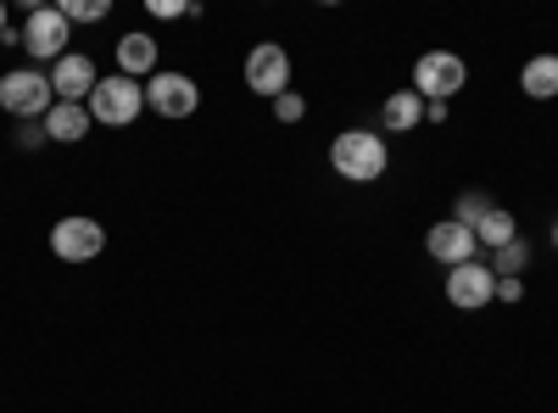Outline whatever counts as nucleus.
Wrapping results in <instances>:
<instances>
[{
	"label": "nucleus",
	"instance_id": "1",
	"mask_svg": "<svg viewBox=\"0 0 558 413\" xmlns=\"http://www.w3.org/2000/svg\"><path fill=\"white\" fill-rule=\"evenodd\" d=\"M386 162H391L386 141L368 134V129H347V134H336V146H330V168L341 179H352V185H375V179L386 173Z\"/></svg>",
	"mask_w": 558,
	"mask_h": 413
},
{
	"label": "nucleus",
	"instance_id": "2",
	"mask_svg": "<svg viewBox=\"0 0 558 413\" xmlns=\"http://www.w3.org/2000/svg\"><path fill=\"white\" fill-rule=\"evenodd\" d=\"M0 107H7L12 118H45V112L57 107L51 73H39V68H12L7 78H0Z\"/></svg>",
	"mask_w": 558,
	"mask_h": 413
},
{
	"label": "nucleus",
	"instance_id": "3",
	"mask_svg": "<svg viewBox=\"0 0 558 413\" xmlns=\"http://www.w3.org/2000/svg\"><path fill=\"white\" fill-rule=\"evenodd\" d=\"M84 107H89V118H96V123L123 129V123H134V118H140V107H146V84L112 73V78H101V84H96V96H89Z\"/></svg>",
	"mask_w": 558,
	"mask_h": 413
},
{
	"label": "nucleus",
	"instance_id": "4",
	"mask_svg": "<svg viewBox=\"0 0 558 413\" xmlns=\"http://www.w3.org/2000/svg\"><path fill=\"white\" fill-rule=\"evenodd\" d=\"M463 84H470V68L452 51H425L413 62V96H425V101H452Z\"/></svg>",
	"mask_w": 558,
	"mask_h": 413
},
{
	"label": "nucleus",
	"instance_id": "5",
	"mask_svg": "<svg viewBox=\"0 0 558 413\" xmlns=\"http://www.w3.org/2000/svg\"><path fill=\"white\" fill-rule=\"evenodd\" d=\"M68 28H73V23H68L62 7H34L28 23H23V51L57 68V62L68 57Z\"/></svg>",
	"mask_w": 558,
	"mask_h": 413
},
{
	"label": "nucleus",
	"instance_id": "6",
	"mask_svg": "<svg viewBox=\"0 0 558 413\" xmlns=\"http://www.w3.org/2000/svg\"><path fill=\"white\" fill-rule=\"evenodd\" d=\"M146 107L162 118H191L202 107V89L191 73H151L146 78Z\"/></svg>",
	"mask_w": 558,
	"mask_h": 413
},
{
	"label": "nucleus",
	"instance_id": "7",
	"mask_svg": "<svg viewBox=\"0 0 558 413\" xmlns=\"http://www.w3.org/2000/svg\"><path fill=\"white\" fill-rule=\"evenodd\" d=\"M246 84L257 89V96H286L291 89V57H286V45H274V39H263V45H252V57H246Z\"/></svg>",
	"mask_w": 558,
	"mask_h": 413
},
{
	"label": "nucleus",
	"instance_id": "8",
	"mask_svg": "<svg viewBox=\"0 0 558 413\" xmlns=\"http://www.w3.org/2000/svg\"><path fill=\"white\" fill-rule=\"evenodd\" d=\"M492 296H497V274H492L486 263H458V268H447V302H452L458 313H481Z\"/></svg>",
	"mask_w": 558,
	"mask_h": 413
},
{
	"label": "nucleus",
	"instance_id": "9",
	"mask_svg": "<svg viewBox=\"0 0 558 413\" xmlns=\"http://www.w3.org/2000/svg\"><path fill=\"white\" fill-rule=\"evenodd\" d=\"M51 252L62 263H89V257H101L107 252V229L96 218H62L51 229Z\"/></svg>",
	"mask_w": 558,
	"mask_h": 413
},
{
	"label": "nucleus",
	"instance_id": "10",
	"mask_svg": "<svg viewBox=\"0 0 558 413\" xmlns=\"http://www.w3.org/2000/svg\"><path fill=\"white\" fill-rule=\"evenodd\" d=\"M425 252L441 263V268H458V263H475V252H481V241H475V229L470 223H436L430 235H425Z\"/></svg>",
	"mask_w": 558,
	"mask_h": 413
},
{
	"label": "nucleus",
	"instance_id": "11",
	"mask_svg": "<svg viewBox=\"0 0 558 413\" xmlns=\"http://www.w3.org/2000/svg\"><path fill=\"white\" fill-rule=\"evenodd\" d=\"M96 62L89 57H78V51H68L57 68H51V89H57V101H73V107H84L89 96H96Z\"/></svg>",
	"mask_w": 558,
	"mask_h": 413
},
{
	"label": "nucleus",
	"instance_id": "12",
	"mask_svg": "<svg viewBox=\"0 0 558 413\" xmlns=\"http://www.w3.org/2000/svg\"><path fill=\"white\" fill-rule=\"evenodd\" d=\"M118 73L123 78H151L157 73V39L151 34H123L118 39Z\"/></svg>",
	"mask_w": 558,
	"mask_h": 413
},
{
	"label": "nucleus",
	"instance_id": "13",
	"mask_svg": "<svg viewBox=\"0 0 558 413\" xmlns=\"http://www.w3.org/2000/svg\"><path fill=\"white\" fill-rule=\"evenodd\" d=\"M89 107H73V101H57L51 112H45V134H51V141H62V146H73V141H84L89 134Z\"/></svg>",
	"mask_w": 558,
	"mask_h": 413
},
{
	"label": "nucleus",
	"instance_id": "14",
	"mask_svg": "<svg viewBox=\"0 0 558 413\" xmlns=\"http://www.w3.org/2000/svg\"><path fill=\"white\" fill-rule=\"evenodd\" d=\"M380 118H386L391 134H408V129L425 123V96H413V89H397V96H386Z\"/></svg>",
	"mask_w": 558,
	"mask_h": 413
},
{
	"label": "nucleus",
	"instance_id": "15",
	"mask_svg": "<svg viewBox=\"0 0 558 413\" xmlns=\"http://www.w3.org/2000/svg\"><path fill=\"white\" fill-rule=\"evenodd\" d=\"M520 89L531 101H553L558 96V57H531L520 73Z\"/></svg>",
	"mask_w": 558,
	"mask_h": 413
},
{
	"label": "nucleus",
	"instance_id": "16",
	"mask_svg": "<svg viewBox=\"0 0 558 413\" xmlns=\"http://www.w3.org/2000/svg\"><path fill=\"white\" fill-rule=\"evenodd\" d=\"M475 241H481V246H492V252H502L508 241H520V223H514V212L492 207V212L475 223Z\"/></svg>",
	"mask_w": 558,
	"mask_h": 413
},
{
	"label": "nucleus",
	"instance_id": "17",
	"mask_svg": "<svg viewBox=\"0 0 558 413\" xmlns=\"http://www.w3.org/2000/svg\"><path fill=\"white\" fill-rule=\"evenodd\" d=\"M525 263H531V246H525V241H508V246L497 252V263H492V274L502 268V280H520V268H525Z\"/></svg>",
	"mask_w": 558,
	"mask_h": 413
},
{
	"label": "nucleus",
	"instance_id": "18",
	"mask_svg": "<svg viewBox=\"0 0 558 413\" xmlns=\"http://www.w3.org/2000/svg\"><path fill=\"white\" fill-rule=\"evenodd\" d=\"M486 212H492V202H486L481 191H463V196H458V207H452V223H470V229H475Z\"/></svg>",
	"mask_w": 558,
	"mask_h": 413
},
{
	"label": "nucleus",
	"instance_id": "19",
	"mask_svg": "<svg viewBox=\"0 0 558 413\" xmlns=\"http://www.w3.org/2000/svg\"><path fill=\"white\" fill-rule=\"evenodd\" d=\"M68 23H101L107 12H112V0H68Z\"/></svg>",
	"mask_w": 558,
	"mask_h": 413
},
{
	"label": "nucleus",
	"instance_id": "20",
	"mask_svg": "<svg viewBox=\"0 0 558 413\" xmlns=\"http://www.w3.org/2000/svg\"><path fill=\"white\" fill-rule=\"evenodd\" d=\"M274 118L279 123H302L307 118V101L296 96V89H286V96H274Z\"/></svg>",
	"mask_w": 558,
	"mask_h": 413
},
{
	"label": "nucleus",
	"instance_id": "21",
	"mask_svg": "<svg viewBox=\"0 0 558 413\" xmlns=\"http://www.w3.org/2000/svg\"><path fill=\"white\" fill-rule=\"evenodd\" d=\"M184 12L196 17V7H179V0H151V17H184Z\"/></svg>",
	"mask_w": 558,
	"mask_h": 413
},
{
	"label": "nucleus",
	"instance_id": "22",
	"mask_svg": "<svg viewBox=\"0 0 558 413\" xmlns=\"http://www.w3.org/2000/svg\"><path fill=\"white\" fill-rule=\"evenodd\" d=\"M497 296H502V302H520L525 286H520V280H497Z\"/></svg>",
	"mask_w": 558,
	"mask_h": 413
},
{
	"label": "nucleus",
	"instance_id": "23",
	"mask_svg": "<svg viewBox=\"0 0 558 413\" xmlns=\"http://www.w3.org/2000/svg\"><path fill=\"white\" fill-rule=\"evenodd\" d=\"M425 118L430 123H447V101H425Z\"/></svg>",
	"mask_w": 558,
	"mask_h": 413
},
{
	"label": "nucleus",
	"instance_id": "24",
	"mask_svg": "<svg viewBox=\"0 0 558 413\" xmlns=\"http://www.w3.org/2000/svg\"><path fill=\"white\" fill-rule=\"evenodd\" d=\"M0 34H7V7H0Z\"/></svg>",
	"mask_w": 558,
	"mask_h": 413
},
{
	"label": "nucleus",
	"instance_id": "25",
	"mask_svg": "<svg viewBox=\"0 0 558 413\" xmlns=\"http://www.w3.org/2000/svg\"><path fill=\"white\" fill-rule=\"evenodd\" d=\"M553 246H558V223H553Z\"/></svg>",
	"mask_w": 558,
	"mask_h": 413
}]
</instances>
